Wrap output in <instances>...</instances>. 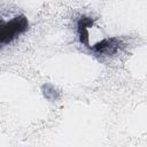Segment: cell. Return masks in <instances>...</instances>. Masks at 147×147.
<instances>
[{
    "instance_id": "6da1fadb",
    "label": "cell",
    "mask_w": 147,
    "mask_h": 147,
    "mask_svg": "<svg viewBox=\"0 0 147 147\" xmlns=\"http://www.w3.org/2000/svg\"><path fill=\"white\" fill-rule=\"evenodd\" d=\"M29 29V21L25 15H18L8 22L0 20V46L7 45Z\"/></svg>"
},
{
    "instance_id": "7a4b0ae2",
    "label": "cell",
    "mask_w": 147,
    "mask_h": 147,
    "mask_svg": "<svg viewBox=\"0 0 147 147\" xmlns=\"http://www.w3.org/2000/svg\"><path fill=\"white\" fill-rule=\"evenodd\" d=\"M122 41L117 38H107L102 39L101 41L96 42L93 46H90L92 52H94L98 55H103V56H110L114 55L115 53L118 52L121 48Z\"/></svg>"
},
{
    "instance_id": "3957f363",
    "label": "cell",
    "mask_w": 147,
    "mask_h": 147,
    "mask_svg": "<svg viewBox=\"0 0 147 147\" xmlns=\"http://www.w3.org/2000/svg\"><path fill=\"white\" fill-rule=\"evenodd\" d=\"M93 20L86 16H82L78 21V32H79V39L83 45L86 47H90V37H88V29L92 26Z\"/></svg>"
}]
</instances>
